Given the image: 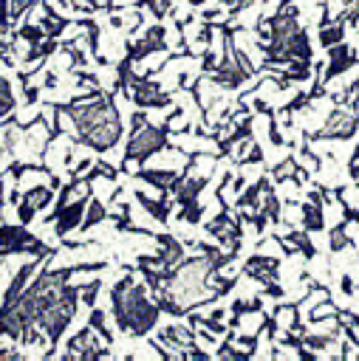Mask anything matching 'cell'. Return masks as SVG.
<instances>
[{"instance_id": "obj_14", "label": "cell", "mask_w": 359, "mask_h": 361, "mask_svg": "<svg viewBox=\"0 0 359 361\" xmlns=\"http://www.w3.org/2000/svg\"><path fill=\"white\" fill-rule=\"evenodd\" d=\"M88 327H90L93 333H99V336H102V338H105L107 344H113V333L107 330V322H105V313H102L99 307H93V310H90V322H88Z\"/></svg>"}, {"instance_id": "obj_7", "label": "cell", "mask_w": 359, "mask_h": 361, "mask_svg": "<svg viewBox=\"0 0 359 361\" xmlns=\"http://www.w3.org/2000/svg\"><path fill=\"white\" fill-rule=\"evenodd\" d=\"M88 197L90 195H79L76 200H68L51 220H57V237H65L68 231H73L79 223H82V217H85V209H88Z\"/></svg>"}, {"instance_id": "obj_5", "label": "cell", "mask_w": 359, "mask_h": 361, "mask_svg": "<svg viewBox=\"0 0 359 361\" xmlns=\"http://www.w3.org/2000/svg\"><path fill=\"white\" fill-rule=\"evenodd\" d=\"M206 231H209L215 240H220L223 245H229V251H237V248H240V234H243L240 220H235L226 209H223L215 220L206 223Z\"/></svg>"}, {"instance_id": "obj_4", "label": "cell", "mask_w": 359, "mask_h": 361, "mask_svg": "<svg viewBox=\"0 0 359 361\" xmlns=\"http://www.w3.org/2000/svg\"><path fill=\"white\" fill-rule=\"evenodd\" d=\"M356 127H359L356 110L353 107H336L328 116L325 127L319 133H314V141H345V138H351L356 133Z\"/></svg>"}, {"instance_id": "obj_1", "label": "cell", "mask_w": 359, "mask_h": 361, "mask_svg": "<svg viewBox=\"0 0 359 361\" xmlns=\"http://www.w3.org/2000/svg\"><path fill=\"white\" fill-rule=\"evenodd\" d=\"M110 307L116 316V324L127 336H147L158 324V305L147 296L144 285L136 282L133 274L119 279L110 290Z\"/></svg>"}, {"instance_id": "obj_17", "label": "cell", "mask_w": 359, "mask_h": 361, "mask_svg": "<svg viewBox=\"0 0 359 361\" xmlns=\"http://www.w3.org/2000/svg\"><path fill=\"white\" fill-rule=\"evenodd\" d=\"M99 288H102V279H93V282H88L85 288H79V296H82V302L93 307V302H96V293H99Z\"/></svg>"}, {"instance_id": "obj_18", "label": "cell", "mask_w": 359, "mask_h": 361, "mask_svg": "<svg viewBox=\"0 0 359 361\" xmlns=\"http://www.w3.org/2000/svg\"><path fill=\"white\" fill-rule=\"evenodd\" d=\"M20 37L28 39V42H40V39H45V28L42 25H23L20 28Z\"/></svg>"}, {"instance_id": "obj_11", "label": "cell", "mask_w": 359, "mask_h": 361, "mask_svg": "<svg viewBox=\"0 0 359 361\" xmlns=\"http://www.w3.org/2000/svg\"><path fill=\"white\" fill-rule=\"evenodd\" d=\"M139 178L147 180L150 186L161 189V192H170V186H172V180L178 178V172H172V169H161V172H155V169H141Z\"/></svg>"}, {"instance_id": "obj_2", "label": "cell", "mask_w": 359, "mask_h": 361, "mask_svg": "<svg viewBox=\"0 0 359 361\" xmlns=\"http://www.w3.org/2000/svg\"><path fill=\"white\" fill-rule=\"evenodd\" d=\"M130 127H133V133H130V141H127V149H124V166H130L133 161L141 164V161H147L150 155H155L161 147H167L170 118H167L161 127H153L144 113H133Z\"/></svg>"}, {"instance_id": "obj_15", "label": "cell", "mask_w": 359, "mask_h": 361, "mask_svg": "<svg viewBox=\"0 0 359 361\" xmlns=\"http://www.w3.org/2000/svg\"><path fill=\"white\" fill-rule=\"evenodd\" d=\"M107 217V212H105V206L99 203V200H90V206L85 209V217H82V228H90V226H96V223H102Z\"/></svg>"}, {"instance_id": "obj_20", "label": "cell", "mask_w": 359, "mask_h": 361, "mask_svg": "<svg viewBox=\"0 0 359 361\" xmlns=\"http://www.w3.org/2000/svg\"><path fill=\"white\" fill-rule=\"evenodd\" d=\"M0 358H20L17 350H0Z\"/></svg>"}, {"instance_id": "obj_16", "label": "cell", "mask_w": 359, "mask_h": 361, "mask_svg": "<svg viewBox=\"0 0 359 361\" xmlns=\"http://www.w3.org/2000/svg\"><path fill=\"white\" fill-rule=\"evenodd\" d=\"M345 245H351V237L345 234V223H339L336 228H331V251H342Z\"/></svg>"}, {"instance_id": "obj_9", "label": "cell", "mask_w": 359, "mask_h": 361, "mask_svg": "<svg viewBox=\"0 0 359 361\" xmlns=\"http://www.w3.org/2000/svg\"><path fill=\"white\" fill-rule=\"evenodd\" d=\"M277 259L274 257H266V254H254L249 257V262L243 265V274H249L252 279H260L263 285H274L277 279Z\"/></svg>"}, {"instance_id": "obj_13", "label": "cell", "mask_w": 359, "mask_h": 361, "mask_svg": "<svg viewBox=\"0 0 359 361\" xmlns=\"http://www.w3.org/2000/svg\"><path fill=\"white\" fill-rule=\"evenodd\" d=\"M322 31H319V45L322 48H331V45H336V42H342V37H345V25H342V17L336 20V23H325V25H319Z\"/></svg>"}, {"instance_id": "obj_10", "label": "cell", "mask_w": 359, "mask_h": 361, "mask_svg": "<svg viewBox=\"0 0 359 361\" xmlns=\"http://www.w3.org/2000/svg\"><path fill=\"white\" fill-rule=\"evenodd\" d=\"M328 56H331V62H328V71H325V82H328V79H334V76H339L342 71H348L351 65H356V62H359L356 51H353V48H348V45H342V42L331 45V48H328Z\"/></svg>"}, {"instance_id": "obj_3", "label": "cell", "mask_w": 359, "mask_h": 361, "mask_svg": "<svg viewBox=\"0 0 359 361\" xmlns=\"http://www.w3.org/2000/svg\"><path fill=\"white\" fill-rule=\"evenodd\" d=\"M0 254H54V248H48L42 240H37L28 228L23 226H3L0 228Z\"/></svg>"}, {"instance_id": "obj_21", "label": "cell", "mask_w": 359, "mask_h": 361, "mask_svg": "<svg viewBox=\"0 0 359 361\" xmlns=\"http://www.w3.org/2000/svg\"><path fill=\"white\" fill-rule=\"evenodd\" d=\"M187 3H192V6H201V3H204V0H187Z\"/></svg>"}, {"instance_id": "obj_6", "label": "cell", "mask_w": 359, "mask_h": 361, "mask_svg": "<svg viewBox=\"0 0 359 361\" xmlns=\"http://www.w3.org/2000/svg\"><path fill=\"white\" fill-rule=\"evenodd\" d=\"M127 87L133 90L130 96H133V102L139 104V107H167L172 99L155 85V82H150V79H144V76H139V79H130L127 82Z\"/></svg>"}, {"instance_id": "obj_12", "label": "cell", "mask_w": 359, "mask_h": 361, "mask_svg": "<svg viewBox=\"0 0 359 361\" xmlns=\"http://www.w3.org/2000/svg\"><path fill=\"white\" fill-rule=\"evenodd\" d=\"M136 200L153 214V217H158L161 223H167V217H170V200L167 197H158V200H153V197H147L144 192H136Z\"/></svg>"}, {"instance_id": "obj_8", "label": "cell", "mask_w": 359, "mask_h": 361, "mask_svg": "<svg viewBox=\"0 0 359 361\" xmlns=\"http://www.w3.org/2000/svg\"><path fill=\"white\" fill-rule=\"evenodd\" d=\"M51 197H54V189H51V186H34V189H28V192L23 195V200H17V203H20V206H17L20 223H23V226L31 223L34 214L51 203Z\"/></svg>"}, {"instance_id": "obj_19", "label": "cell", "mask_w": 359, "mask_h": 361, "mask_svg": "<svg viewBox=\"0 0 359 361\" xmlns=\"http://www.w3.org/2000/svg\"><path fill=\"white\" fill-rule=\"evenodd\" d=\"M113 0H90V8H110Z\"/></svg>"}]
</instances>
